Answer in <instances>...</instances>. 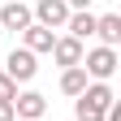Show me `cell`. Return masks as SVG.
Here are the masks:
<instances>
[{
    "instance_id": "obj_1",
    "label": "cell",
    "mask_w": 121,
    "mask_h": 121,
    "mask_svg": "<svg viewBox=\"0 0 121 121\" xmlns=\"http://www.w3.org/2000/svg\"><path fill=\"white\" fill-rule=\"evenodd\" d=\"M117 65H121V56H117V48H86L82 52V73L91 82H108L112 73H117Z\"/></svg>"
},
{
    "instance_id": "obj_2",
    "label": "cell",
    "mask_w": 121,
    "mask_h": 121,
    "mask_svg": "<svg viewBox=\"0 0 121 121\" xmlns=\"http://www.w3.org/2000/svg\"><path fill=\"white\" fill-rule=\"evenodd\" d=\"M30 22L56 35V30H65V22H69V4L65 0H35V4H30Z\"/></svg>"
},
{
    "instance_id": "obj_3",
    "label": "cell",
    "mask_w": 121,
    "mask_h": 121,
    "mask_svg": "<svg viewBox=\"0 0 121 121\" xmlns=\"http://www.w3.org/2000/svg\"><path fill=\"white\" fill-rule=\"evenodd\" d=\"M0 73H9V78L22 86V82H30V78L39 73V65H35V56H30V52L22 48V43H17V48H13V52L4 56V69H0Z\"/></svg>"
},
{
    "instance_id": "obj_4",
    "label": "cell",
    "mask_w": 121,
    "mask_h": 121,
    "mask_svg": "<svg viewBox=\"0 0 121 121\" xmlns=\"http://www.w3.org/2000/svg\"><path fill=\"white\" fill-rule=\"evenodd\" d=\"M13 117H17V121H43V117H48V95H39V91H17Z\"/></svg>"
},
{
    "instance_id": "obj_5",
    "label": "cell",
    "mask_w": 121,
    "mask_h": 121,
    "mask_svg": "<svg viewBox=\"0 0 121 121\" xmlns=\"http://www.w3.org/2000/svg\"><path fill=\"white\" fill-rule=\"evenodd\" d=\"M82 43L78 39H69V35H56V43H52V60H56V65L60 69H73V65H82Z\"/></svg>"
},
{
    "instance_id": "obj_6",
    "label": "cell",
    "mask_w": 121,
    "mask_h": 121,
    "mask_svg": "<svg viewBox=\"0 0 121 121\" xmlns=\"http://www.w3.org/2000/svg\"><path fill=\"white\" fill-rule=\"evenodd\" d=\"M26 26H30V4H22V0H9V4L0 9V30H13V35H22Z\"/></svg>"
},
{
    "instance_id": "obj_7",
    "label": "cell",
    "mask_w": 121,
    "mask_h": 121,
    "mask_svg": "<svg viewBox=\"0 0 121 121\" xmlns=\"http://www.w3.org/2000/svg\"><path fill=\"white\" fill-rule=\"evenodd\" d=\"M52 43H56V35H52V30H43V26H35V22L22 30V48H26L30 56H43V52H52Z\"/></svg>"
},
{
    "instance_id": "obj_8",
    "label": "cell",
    "mask_w": 121,
    "mask_h": 121,
    "mask_svg": "<svg viewBox=\"0 0 121 121\" xmlns=\"http://www.w3.org/2000/svg\"><path fill=\"white\" fill-rule=\"evenodd\" d=\"M65 35H69V39H78V43H86L91 35H95V13H91V9H82V13H69Z\"/></svg>"
},
{
    "instance_id": "obj_9",
    "label": "cell",
    "mask_w": 121,
    "mask_h": 121,
    "mask_svg": "<svg viewBox=\"0 0 121 121\" xmlns=\"http://www.w3.org/2000/svg\"><path fill=\"white\" fill-rule=\"evenodd\" d=\"M95 39H99V48H117V43H121V17H117V13L95 17Z\"/></svg>"
},
{
    "instance_id": "obj_10",
    "label": "cell",
    "mask_w": 121,
    "mask_h": 121,
    "mask_svg": "<svg viewBox=\"0 0 121 121\" xmlns=\"http://www.w3.org/2000/svg\"><path fill=\"white\" fill-rule=\"evenodd\" d=\"M86 73H82V65H73V69H60V95H69V99H78L82 91H86Z\"/></svg>"
},
{
    "instance_id": "obj_11",
    "label": "cell",
    "mask_w": 121,
    "mask_h": 121,
    "mask_svg": "<svg viewBox=\"0 0 121 121\" xmlns=\"http://www.w3.org/2000/svg\"><path fill=\"white\" fill-rule=\"evenodd\" d=\"M104 112H108V108L91 104L86 95H78V99H73V121H104Z\"/></svg>"
},
{
    "instance_id": "obj_12",
    "label": "cell",
    "mask_w": 121,
    "mask_h": 121,
    "mask_svg": "<svg viewBox=\"0 0 121 121\" xmlns=\"http://www.w3.org/2000/svg\"><path fill=\"white\" fill-rule=\"evenodd\" d=\"M0 99H4V104H13V99H17V82H13L9 73H0Z\"/></svg>"
},
{
    "instance_id": "obj_13",
    "label": "cell",
    "mask_w": 121,
    "mask_h": 121,
    "mask_svg": "<svg viewBox=\"0 0 121 121\" xmlns=\"http://www.w3.org/2000/svg\"><path fill=\"white\" fill-rule=\"evenodd\" d=\"M0 121H17L13 117V104H4V99H0Z\"/></svg>"
},
{
    "instance_id": "obj_14",
    "label": "cell",
    "mask_w": 121,
    "mask_h": 121,
    "mask_svg": "<svg viewBox=\"0 0 121 121\" xmlns=\"http://www.w3.org/2000/svg\"><path fill=\"white\" fill-rule=\"evenodd\" d=\"M69 4V13H82V9H91V0H65Z\"/></svg>"
}]
</instances>
